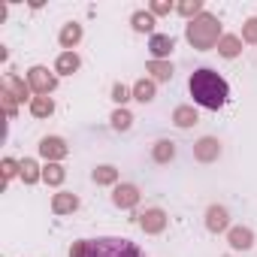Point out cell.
<instances>
[{
    "label": "cell",
    "mask_w": 257,
    "mask_h": 257,
    "mask_svg": "<svg viewBox=\"0 0 257 257\" xmlns=\"http://www.w3.org/2000/svg\"><path fill=\"white\" fill-rule=\"evenodd\" d=\"M200 118H197V109L194 106H176V112H173V124L176 127H194Z\"/></svg>",
    "instance_id": "18"
},
{
    "label": "cell",
    "mask_w": 257,
    "mask_h": 257,
    "mask_svg": "<svg viewBox=\"0 0 257 257\" xmlns=\"http://www.w3.org/2000/svg\"><path fill=\"white\" fill-rule=\"evenodd\" d=\"M218 155H221V143H218L215 137H203V140L194 146V158H197V161H203V164L218 161Z\"/></svg>",
    "instance_id": "11"
},
{
    "label": "cell",
    "mask_w": 257,
    "mask_h": 257,
    "mask_svg": "<svg viewBox=\"0 0 257 257\" xmlns=\"http://www.w3.org/2000/svg\"><path fill=\"white\" fill-rule=\"evenodd\" d=\"M0 103H4V112H7V118H13V115H16V106H19V103H16V100H13V97L4 91V88H0Z\"/></svg>",
    "instance_id": "31"
},
{
    "label": "cell",
    "mask_w": 257,
    "mask_h": 257,
    "mask_svg": "<svg viewBox=\"0 0 257 257\" xmlns=\"http://www.w3.org/2000/svg\"><path fill=\"white\" fill-rule=\"evenodd\" d=\"M149 73L155 76V82H170L173 79V64L170 61H149Z\"/></svg>",
    "instance_id": "24"
},
{
    "label": "cell",
    "mask_w": 257,
    "mask_h": 257,
    "mask_svg": "<svg viewBox=\"0 0 257 257\" xmlns=\"http://www.w3.org/2000/svg\"><path fill=\"white\" fill-rule=\"evenodd\" d=\"M149 13L152 16H167V13H173V4H167V0H155V4L149 7Z\"/></svg>",
    "instance_id": "32"
},
{
    "label": "cell",
    "mask_w": 257,
    "mask_h": 257,
    "mask_svg": "<svg viewBox=\"0 0 257 257\" xmlns=\"http://www.w3.org/2000/svg\"><path fill=\"white\" fill-rule=\"evenodd\" d=\"M173 46H176V40H173L170 34H155V37H149L152 61H167V58L173 55Z\"/></svg>",
    "instance_id": "8"
},
{
    "label": "cell",
    "mask_w": 257,
    "mask_h": 257,
    "mask_svg": "<svg viewBox=\"0 0 257 257\" xmlns=\"http://www.w3.org/2000/svg\"><path fill=\"white\" fill-rule=\"evenodd\" d=\"M206 230L209 233H224L230 230V212L224 206H209L206 209Z\"/></svg>",
    "instance_id": "9"
},
{
    "label": "cell",
    "mask_w": 257,
    "mask_h": 257,
    "mask_svg": "<svg viewBox=\"0 0 257 257\" xmlns=\"http://www.w3.org/2000/svg\"><path fill=\"white\" fill-rule=\"evenodd\" d=\"M76 209H79V197H76V194L61 191V194L52 197V212H55V215H73Z\"/></svg>",
    "instance_id": "13"
},
{
    "label": "cell",
    "mask_w": 257,
    "mask_h": 257,
    "mask_svg": "<svg viewBox=\"0 0 257 257\" xmlns=\"http://www.w3.org/2000/svg\"><path fill=\"white\" fill-rule=\"evenodd\" d=\"M227 242H230L233 251H248L254 245V233L248 227H230L227 230Z\"/></svg>",
    "instance_id": "12"
},
{
    "label": "cell",
    "mask_w": 257,
    "mask_h": 257,
    "mask_svg": "<svg viewBox=\"0 0 257 257\" xmlns=\"http://www.w3.org/2000/svg\"><path fill=\"white\" fill-rule=\"evenodd\" d=\"M40 155H43L49 164H61V161L70 155V149H67V143H64L61 137H43V140H40Z\"/></svg>",
    "instance_id": "5"
},
{
    "label": "cell",
    "mask_w": 257,
    "mask_h": 257,
    "mask_svg": "<svg viewBox=\"0 0 257 257\" xmlns=\"http://www.w3.org/2000/svg\"><path fill=\"white\" fill-rule=\"evenodd\" d=\"M179 16H185L188 22H194L197 16H203V0H182V4L176 7Z\"/></svg>",
    "instance_id": "25"
},
{
    "label": "cell",
    "mask_w": 257,
    "mask_h": 257,
    "mask_svg": "<svg viewBox=\"0 0 257 257\" xmlns=\"http://www.w3.org/2000/svg\"><path fill=\"white\" fill-rule=\"evenodd\" d=\"M131 97H134V88H127V85H121V82H115V85H112V100H115L118 106H124Z\"/></svg>",
    "instance_id": "28"
},
{
    "label": "cell",
    "mask_w": 257,
    "mask_h": 257,
    "mask_svg": "<svg viewBox=\"0 0 257 257\" xmlns=\"http://www.w3.org/2000/svg\"><path fill=\"white\" fill-rule=\"evenodd\" d=\"M19 176H22V182H25V185H37V182L43 179V170H40V164H37L34 158H25V161H22V173H19Z\"/></svg>",
    "instance_id": "19"
},
{
    "label": "cell",
    "mask_w": 257,
    "mask_h": 257,
    "mask_svg": "<svg viewBox=\"0 0 257 257\" xmlns=\"http://www.w3.org/2000/svg\"><path fill=\"white\" fill-rule=\"evenodd\" d=\"M0 167H4V185H7L13 176L22 173V161H13V158H4V164H0Z\"/></svg>",
    "instance_id": "29"
},
{
    "label": "cell",
    "mask_w": 257,
    "mask_h": 257,
    "mask_svg": "<svg viewBox=\"0 0 257 257\" xmlns=\"http://www.w3.org/2000/svg\"><path fill=\"white\" fill-rule=\"evenodd\" d=\"M242 43H257V19H248L242 25Z\"/></svg>",
    "instance_id": "30"
},
{
    "label": "cell",
    "mask_w": 257,
    "mask_h": 257,
    "mask_svg": "<svg viewBox=\"0 0 257 257\" xmlns=\"http://www.w3.org/2000/svg\"><path fill=\"white\" fill-rule=\"evenodd\" d=\"M134 100L152 103V100H155V79H140V82L134 85Z\"/></svg>",
    "instance_id": "22"
},
{
    "label": "cell",
    "mask_w": 257,
    "mask_h": 257,
    "mask_svg": "<svg viewBox=\"0 0 257 257\" xmlns=\"http://www.w3.org/2000/svg\"><path fill=\"white\" fill-rule=\"evenodd\" d=\"M140 227H143L146 233H152V236H155V233H164V230H167V212L158 209V206H155V209H146V212L140 215Z\"/></svg>",
    "instance_id": "7"
},
{
    "label": "cell",
    "mask_w": 257,
    "mask_h": 257,
    "mask_svg": "<svg viewBox=\"0 0 257 257\" xmlns=\"http://www.w3.org/2000/svg\"><path fill=\"white\" fill-rule=\"evenodd\" d=\"M64 179H67V170H64L61 164H46V167H43V182H46V185L61 188Z\"/></svg>",
    "instance_id": "20"
},
{
    "label": "cell",
    "mask_w": 257,
    "mask_h": 257,
    "mask_svg": "<svg viewBox=\"0 0 257 257\" xmlns=\"http://www.w3.org/2000/svg\"><path fill=\"white\" fill-rule=\"evenodd\" d=\"M4 91H7L16 103H25V100L31 97V85H28L22 76H16V73H10V76L4 79ZM31 100H34V97H31Z\"/></svg>",
    "instance_id": "10"
},
{
    "label": "cell",
    "mask_w": 257,
    "mask_h": 257,
    "mask_svg": "<svg viewBox=\"0 0 257 257\" xmlns=\"http://www.w3.org/2000/svg\"><path fill=\"white\" fill-rule=\"evenodd\" d=\"M91 179L97 182V185H118V170L115 167H97L94 173H91Z\"/></svg>",
    "instance_id": "26"
},
{
    "label": "cell",
    "mask_w": 257,
    "mask_h": 257,
    "mask_svg": "<svg viewBox=\"0 0 257 257\" xmlns=\"http://www.w3.org/2000/svg\"><path fill=\"white\" fill-rule=\"evenodd\" d=\"M218 52H221L224 58H236V55L242 52V37L224 34V37H221V43H218Z\"/></svg>",
    "instance_id": "21"
},
{
    "label": "cell",
    "mask_w": 257,
    "mask_h": 257,
    "mask_svg": "<svg viewBox=\"0 0 257 257\" xmlns=\"http://www.w3.org/2000/svg\"><path fill=\"white\" fill-rule=\"evenodd\" d=\"M61 46H64V52H73L76 46H79V40H82V25H76V22H70V25H64L61 28Z\"/></svg>",
    "instance_id": "15"
},
{
    "label": "cell",
    "mask_w": 257,
    "mask_h": 257,
    "mask_svg": "<svg viewBox=\"0 0 257 257\" xmlns=\"http://www.w3.org/2000/svg\"><path fill=\"white\" fill-rule=\"evenodd\" d=\"M28 85L37 97H49L58 88V73L49 70V67H31L28 70Z\"/></svg>",
    "instance_id": "4"
},
{
    "label": "cell",
    "mask_w": 257,
    "mask_h": 257,
    "mask_svg": "<svg viewBox=\"0 0 257 257\" xmlns=\"http://www.w3.org/2000/svg\"><path fill=\"white\" fill-rule=\"evenodd\" d=\"M221 22L215 19V16H209V13H203V16H197L194 22H188L185 25V40L197 49V52H206V49H215L218 43H221Z\"/></svg>",
    "instance_id": "3"
},
{
    "label": "cell",
    "mask_w": 257,
    "mask_h": 257,
    "mask_svg": "<svg viewBox=\"0 0 257 257\" xmlns=\"http://www.w3.org/2000/svg\"><path fill=\"white\" fill-rule=\"evenodd\" d=\"M131 25H134L137 34H152V37H155V16H152V13L137 10V13L131 16Z\"/></svg>",
    "instance_id": "16"
},
{
    "label": "cell",
    "mask_w": 257,
    "mask_h": 257,
    "mask_svg": "<svg viewBox=\"0 0 257 257\" xmlns=\"http://www.w3.org/2000/svg\"><path fill=\"white\" fill-rule=\"evenodd\" d=\"M70 257H143L131 239H79L70 248Z\"/></svg>",
    "instance_id": "2"
},
{
    "label": "cell",
    "mask_w": 257,
    "mask_h": 257,
    "mask_svg": "<svg viewBox=\"0 0 257 257\" xmlns=\"http://www.w3.org/2000/svg\"><path fill=\"white\" fill-rule=\"evenodd\" d=\"M131 124H134V115L127 112L124 106H118L112 112V127H115V131H131Z\"/></svg>",
    "instance_id": "27"
},
{
    "label": "cell",
    "mask_w": 257,
    "mask_h": 257,
    "mask_svg": "<svg viewBox=\"0 0 257 257\" xmlns=\"http://www.w3.org/2000/svg\"><path fill=\"white\" fill-rule=\"evenodd\" d=\"M188 91L194 97V103H200L203 109H221L230 97V85L221 73H215L212 67H200L191 73L188 79Z\"/></svg>",
    "instance_id": "1"
},
{
    "label": "cell",
    "mask_w": 257,
    "mask_h": 257,
    "mask_svg": "<svg viewBox=\"0 0 257 257\" xmlns=\"http://www.w3.org/2000/svg\"><path fill=\"white\" fill-rule=\"evenodd\" d=\"M55 112V100L52 97H34L31 100V115L34 118H49Z\"/></svg>",
    "instance_id": "23"
},
{
    "label": "cell",
    "mask_w": 257,
    "mask_h": 257,
    "mask_svg": "<svg viewBox=\"0 0 257 257\" xmlns=\"http://www.w3.org/2000/svg\"><path fill=\"white\" fill-rule=\"evenodd\" d=\"M112 203H115L118 209H134V206L140 203V188L131 185V182L115 185V191H112Z\"/></svg>",
    "instance_id": "6"
},
{
    "label": "cell",
    "mask_w": 257,
    "mask_h": 257,
    "mask_svg": "<svg viewBox=\"0 0 257 257\" xmlns=\"http://www.w3.org/2000/svg\"><path fill=\"white\" fill-rule=\"evenodd\" d=\"M79 67H82V58H79L76 52H61L58 61H55V73H58V76H73Z\"/></svg>",
    "instance_id": "14"
},
{
    "label": "cell",
    "mask_w": 257,
    "mask_h": 257,
    "mask_svg": "<svg viewBox=\"0 0 257 257\" xmlns=\"http://www.w3.org/2000/svg\"><path fill=\"white\" fill-rule=\"evenodd\" d=\"M152 158H155L158 164H170V161L176 158V143H173V140H158L155 149H152Z\"/></svg>",
    "instance_id": "17"
}]
</instances>
